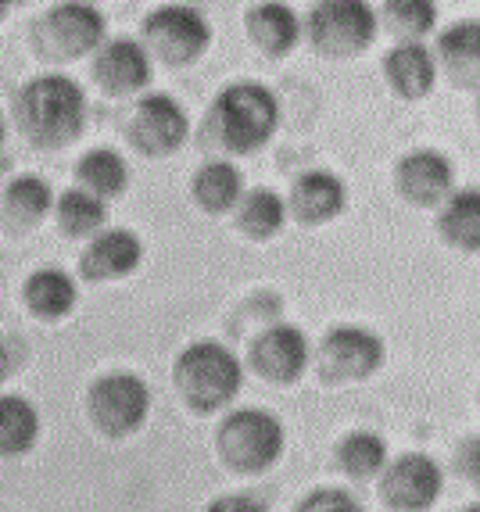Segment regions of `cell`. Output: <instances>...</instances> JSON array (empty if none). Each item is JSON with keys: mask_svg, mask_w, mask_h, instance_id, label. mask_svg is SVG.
I'll return each mask as SVG.
<instances>
[{"mask_svg": "<svg viewBox=\"0 0 480 512\" xmlns=\"http://www.w3.org/2000/svg\"><path fill=\"white\" fill-rule=\"evenodd\" d=\"M104 29H108L104 11L94 4L83 0L51 4L33 26L36 54L47 61H76L90 51L97 54L104 47Z\"/></svg>", "mask_w": 480, "mask_h": 512, "instance_id": "52a82bcc", "label": "cell"}, {"mask_svg": "<svg viewBox=\"0 0 480 512\" xmlns=\"http://www.w3.org/2000/svg\"><path fill=\"white\" fill-rule=\"evenodd\" d=\"M22 301L36 319H65L76 308L79 287L65 269H36L22 287Z\"/></svg>", "mask_w": 480, "mask_h": 512, "instance_id": "603a6c76", "label": "cell"}, {"mask_svg": "<svg viewBox=\"0 0 480 512\" xmlns=\"http://www.w3.org/2000/svg\"><path fill=\"white\" fill-rule=\"evenodd\" d=\"M54 208V190L43 176H18L4 190V219L18 230H29Z\"/></svg>", "mask_w": 480, "mask_h": 512, "instance_id": "83f0119b", "label": "cell"}, {"mask_svg": "<svg viewBox=\"0 0 480 512\" xmlns=\"http://www.w3.org/2000/svg\"><path fill=\"white\" fill-rule=\"evenodd\" d=\"M438 76L463 94H480V18H459L434 40Z\"/></svg>", "mask_w": 480, "mask_h": 512, "instance_id": "5bb4252c", "label": "cell"}, {"mask_svg": "<svg viewBox=\"0 0 480 512\" xmlns=\"http://www.w3.org/2000/svg\"><path fill=\"white\" fill-rule=\"evenodd\" d=\"M434 230L459 255H480V187H455L438 208Z\"/></svg>", "mask_w": 480, "mask_h": 512, "instance_id": "ffe728a7", "label": "cell"}, {"mask_svg": "<svg viewBox=\"0 0 480 512\" xmlns=\"http://www.w3.org/2000/svg\"><path fill=\"white\" fill-rule=\"evenodd\" d=\"M76 180L83 190H90L94 197L108 201V197L126 194L129 187V165L115 147H94L86 151L76 165Z\"/></svg>", "mask_w": 480, "mask_h": 512, "instance_id": "d4e9b609", "label": "cell"}, {"mask_svg": "<svg viewBox=\"0 0 480 512\" xmlns=\"http://www.w3.org/2000/svg\"><path fill=\"white\" fill-rule=\"evenodd\" d=\"M337 462L341 470L355 480H373L387 466V441L377 430H352L337 444Z\"/></svg>", "mask_w": 480, "mask_h": 512, "instance_id": "f1b7e54d", "label": "cell"}, {"mask_svg": "<svg viewBox=\"0 0 480 512\" xmlns=\"http://www.w3.org/2000/svg\"><path fill=\"white\" fill-rule=\"evenodd\" d=\"M287 222V197H280L273 187L244 190L240 205L233 208V226L248 240H273Z\"/></svg>", "mask_w": 480, "mask_h": 512, "instance_id": "7402d4cb", "label": "cell"}, {"mask_svg": "<svg viewBox=\"0 0 480 512\" xmlns=\"http://www.w3.org/2000/svg\"><path fill=\"white\" fill-rule=\"evenodd\" d=\"M54 215H58V226L65 237H90L94 240L101 230H108V205L101 197H94L90 190L72 187L54 201Z\"/></svg>", "mask_w": 480, "mask_h": 512, "instance_id": "484cf974", "label": "cell"}, {"mask_svg": "<svg viewBox=\"0 0 480 512\" xmlns=\"http://www.w3.org/2000/svg\"><path fill=\"white\" fill-rule=\"evenodd\" d=\"M15 115L36 147H69L86 126V94L76 79L47 72L22 86Z\"/></svg>", "mask_w": 480, "mask_h": 512, "instance_id": "7a4b0ae2", "label": "cell"}, {"mask_svg": "<svg viewBox=\"0 0 480 512\" xmlns=\"http://www.w3.org/2000/svg\"><path fill=\"white\" fill-rule=\"evenodd\" d=\"M380 33V15L366 0H319L305 15V36L319 58H359Z\"/></svg>", "mask_w": 480, "mask_h": 512, "instance_id": "5b68a950", "label": "cell"}, {"mask_svg": "<svg viewBox=\"0 0 480 512\" xmlns=\"http://www.w3.org/2000/svg\"><path fill=\"white\" fill-rule=\"evenodd\" d=\"M4 133H8V122H4V115H0V147H4Z\"/></svg>", "mask_w": 480, "mask_h": 512, "instance_id": "836d02e7", "label": "cell"}, {"mask_svg": "<svg viewBox=\"0 0 480 512\" xmlns=\"http://www.w3.org/2000/svg\"><path fill=\"white\" fill-rule=\"evenodd\" d=\"M294 512H366L362 502L344 487H316L294 505Z\"/></svg>", "mask_w": 480, "mask_h": 512, "instance_id": "f546056e", "label": "cell"}, {"mask_svg": "<svg viewBox=\"0 0 480 512\" xmlns=\"http://www.w3.org/2000/svg\"><path fill=\"white\" fill-rule=\"evenodd\" d=\"M280 129V101L269 86L240 79L215 94L205 115V133L226 154H255Z\"/></svg>", "mask_w": 480, "mask_h": 512, "instance_id": "6da1fadb", "label": "cell"}, {"mask_svg": "<svg viewBox=\"0 0 480 512\" xmlns=\"http://www.w3.org/2000/svg\"><path fill=\"white\" fill-rule=\"evenodd\" d=\"M205 512H266V505L248 491H233V495H219L215 502H208Z\"/></svg>", "mask_w": 480, "mask_h": 512, "instance_id": "1f68e13d", "label": "cell"}, {"mask_svg": "<svg viewBox=\"0 0 480 512\" xmlns=\"http://www.w3.org/2000/svg\"><path fill=\"white\" fill-rule=\"evenodd\" d=\"M94 79L108 97L140 94L151 83V54L133 36L104 40V47L94 54Z\"/></svg>", "mask_w": 480, "mask_h": 512, "instance_id": "9a60e30c", "label": "cell"}, {"mask_svg": "<svg viewBox=\"0 0 480 512\" xmlns=\"http://www.w3.org/2000/svg\"><path fill=\"white\" fill-rule=\"evenodd\" d=\"M11 351H8V344L0 341V380H8V373H11Z\"/></svg>", "mask_w": 480, "mask_h": 512, "instance_id": "d6a6232c", "label": "cell"}, {"mask_svg": "<svg viewBox=\"0 0 480 512\" xmlns=\"http://www.w3.org/2000/svg\"><path fill=\"white\" fill-rule=\"evenodd\" d=\"M190 197L208 215L233 212L240 205V197H244V172L233 162H226V158L205 162L194 172V180H190Z\"/></svg>", "mask_w": 480, "mask_h": 512, "instance_id": "44dd1931", "label": "cell"}, {"mask_svg": "<svg viewBox=\"0 0 480 512\" xmlns=\"http://www.w3.org/2000/svg\"><path fill=\"white\" fill-rule=\"evenodd\" d=\"M477 122H480V94H477Z\"/></svg>", "mask_w": 480, "mask_h": 512, "instance_id": "8d00e7d4", "label": "cell"}, {"mask_svg": "<svg viewBox=\"0 0 480 512\" xmlns=\"http://www.w3.org/2000/svg\"><path fill=\"white\" fill-rule=\"evenodd\" d=\"M452 466H455V473L466 480V487H473L480 495V434H470L455 444Z\"/></svg>", "mask_w": 480, "mask_h": 512, "instance_id": "4dcf8cb0", "label": "cell"}, {"mask_svg": "<svg viewBox=\"0 0 480 512\" xmlns=\"http://www.w3.org/2000/svg\"><path fill=\"white\" fill-rule=\"evenodd\" d=\"M172 384L190 412L212 416L233 405L244 387V366L223 341H194L172 362Z\"/></svg>", "mask_w": 480, "mask_h": 512, "instance_id": "3957f363", "label": "cell"}, {"mask_svg": "<svg viewBox=\"0 0 480 512\" xmlns=\"http://www.w3.org/2000/svg\"><path fill=\"white\" fill-rule=\"evenodd\" d=\"M438 18V4H430V0H387L380 11V26L398 43H423L438 29Z\"/></svg>", "mask_w": 480, "mask_h": 512, "instance_id": "4316f807", "label": "cell"}, {"mask_svg": "<svg viewBox=\"0 0 480 512\" xmlns=\"http://www.w3.org/2000/svg\"><path fill=\"white\" fill-rule=\"evenodd\" d=\"M4 15H8V4H0V18H4Z\"/></svg>", "mask_w": 480, "mask_h": 512, "instance_id": "d590c367", "label": "cell"}, {"mask_svg": "<svg viewBox=\"0 0 480 512\" xmlns=\"http://www.w3.org/2000/svg\"><path fill=\"white\" fill-rule=\"evenodd\" d=\"M140 43L151 58H158L169 69H187L205 58V51L212 47V22L190 4H162L147 11L140 26Z\"/></svg>", "mask_w": 480, "mask_h": 512, "instance_id": "8992f818", "label": "cell"}, {"mask_svg": "<svg viewBox=\"0 0 480 512\" xmlns=\"http://www.w3.org/2000/svg\"><path fill=\"white\" fill-rule=\"evenodd\" d=\"M377 495L391 512H430L445 495V470L427 452H402L387 459L377 477Z\"/></svg>", "mask_w": 480, "mask_h": 512, "instance_id": "30bf717a", "label": "cell"}, {"mask_svg": "<svg viewBox=\"0 0 480 512\" xmlns=\"http://www.w3.org/2000/svg\"><path fill=\"white\" fill-rule=\"evenodd\" d=\"M344 208H348V187L330 169L301 172L291 183V194H287V215L301 226H326Z\"/></svg>", "mask_w": 480, "mask_h": 512, "instance_id": "2e32d148", "label": "cell"}, {"mask_svg": "<svg viewBox=\"0 0 480 512\" xmlns=\"http://www.w3.org/2000/svg\"><path fill=\"white\" fill-rule=\"evenodd\" d=\"M244 29H248V40L255 43V51L266 54V58H287L301 40L298 11L291 4H280V0L251 4L244 11Z\"/></svg>", "mask_w": 480, "mask_h": 512, "instance_id": "d6986e66", "label": "cell"}, {"mask_svg": "<svg viewBox=\"0 0 480 512\" xmlns=\"http://www.w3.org/2000/svg\"><path fill=\"white\" fill-rule=\"evenodd\" d=\"M140 262H144V240L126 226H112L86 244L83 258H79V273L94 283H112L137 273Z\"/></svg>", "mask_w": 480, "mask_h": 512, "instance_id": "e0dca14e", "label": "cell"}, {"mask_svg": "<svg viewBox=\"0 0 480 512\" xmlns=\"http://www.w3.org/2000/svg\"><path fill=\"white\" fill-rule=\"evenodd\" d=\"M384 79L391 86V94L402 97V101H423V97L434 94L438 86V61L427 43H395L391 51L384 54Z\"/></svg>", "mask_w": 480, "mask_h": 512, "instance_id": "ac0fdd59", "label": "cell"}, {"mask_svg": "<svg viewBox=\"0 0 480 512\" xmlns=\"http://www.w3.org/2000/svg\"><path fill=\"white\" fill-rule=\"evenodd\" d=\"M40 437V412L22 394H0V459L26 455Z\"/></svg>", "mask_w": 480, "mask_h": 512, "instance_id": "cb8c5ba5", "label": "cell"}, {"mask_svg": "<svg viewBox=\"0 0 480 512\" xmlns=\"http://www.w3.org/2000/svg\"><path fill=\"white\" fill-rule=\"evenodd\" d=\"M387 359L384 337L369 330V326L341 323L326 330L316 351V369L323 384H359L377 373Z\"/></svg>", "mask_w": 480, "mask_h": 512, "instance_id": "9c48e42d", "label": "cell"}, {"mask_svg": "<svg viewBox=\"0 0 480 512\" xmlns=\"http://www.w3.org/2000/svg\"><path fill=\"white\" fill-rule=\"evenodd\" d=\"M212 444L226 470L240 473V477H258L280 462L283 448H287V430L276 412L248 405V409L226 412L223 423L215 427Z\"/></svg>", "mask_w": 480, "mask_h": 512, "instance_id": "277c9868", "label": "cell"}, {"mask_svg": "<svg viewBox=\"0 0 480 512\" xmlns=\"http://www.w3.org/2000/svg\"><path fill=\"white\" fill-rule=\"evenodd\" d=\"M459 512H480V502H470L466 509H459Z\"/></svg>", "mask_w": 480, "mask_h": 512, "instance_id": "e575fe53", "label": "cell"}, {"mask_svg": "<svg viewBox=\"0 0 480 512\" xmlns=\"http://www.w3.org/2000/svg\"><path fill=\"white\" fill-rule=\"evenodd\" d=\"M312 362L309 337L301 326L291 323H273L262 333H255V341L248 348V366L255 369L262 380L276 387H291L298 384L305 369Z\"/></svg>", "mask_w": 480, "mask_h": 512, "instance_id": "4fadbf2b", "label": "cell"}, {"mask_svg": "<svg viewBox=\"0 0 480 512\" xmlns=\"http://www.w3.org/2000/svg\"><path fill=\"white\" fill-rule=\"evenodd\" d=\"M395 194L412 208H441L455 190V165L438 147H412L395 162Z\"/></svg>", "mask_w": 480, "mask_h": 512, "instance_id": "7c38bea8", "label": "cell"}, {"mask_svg": "<svg viewBox=\"0 0 480 512\" xmlns=\"http://www.w3.org/2000/svg\"><path fill=\"white\" fill-rule=\"evenodd\" d=\"M86 412L104 437L137 434L151 416V387L144 384V376L129 369L104 373L86 391Z\"/></svg>", "mask_w": 480, "mask_h": 512, "instance_id": "ba28073f", "label": "cell"}, {"mask_svg": "<svg viewBox=\"0 0 480 512\" xmlns=\"http://www.w3.org/2000/svg\"><path fill=\"white\" fill-rule=\"evenodd\" d=\"M190 137V119L172 94H144L126 119V140L144 158H169Z\"/></svg>", "mask_w": 480, "mask_h": 512, "instance_id": "8fae6325", "label": "cell"}]
</instances>
